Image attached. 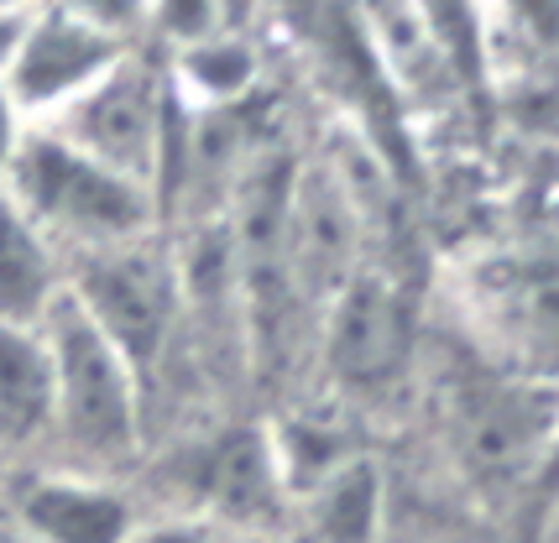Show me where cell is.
<instances>
[{
  "label": "cell",
  "mask_w": 559,
  "mask_h": 543,
  "mask_svg": "<svg viewBox=\"0 0 559 543\" xmlns=\"http://www.w3.org/2000/svg\"><path fill=\"white\" fill-rule=\"evenodd\" d=\"M251 5H257V0H236V11H241V22H246V11H251Z\"/></svg>",
  "instance_id": "4316f807"
},
{
  "label": "cell",
  "mask_w": 559,
  "mask_h": 543,
  "mask_svg": "<svg viewBox=\"0 0 559 543\" xmlns=\"http://www.w3.org/2000/svg\"><path fill=\"white\" fill-rule=\"evenodd\" d=\"M414 350V309L388 272L356 267L324 303V366L345 393H382Z\"/></svg>",
  "instance_id": "52a82bcc"
},
{
  "label": "cell",
  "mask_w": 559,
  "mask_h": 543,
  "mask_svg": "<svg viewBox=\"0 0 559 543\" xmlns=\"http://www.w3.org/2000/svg\"><path fill=\"white\" fill-rule=\"evenodd\" d=\"M534 496H538V507H544V512L559 502V423H555V434H549L544 460H538V470H534Z\"/></svg>",
  "instance_id": "44dd1931"
},
{
  "label": "cell",
  "mask_w": 559,
  "mask_h": 543,
  "mask_svg": "<svg viewBox=\"0 0 559 543\" xmlns=\"http://www.w3.org/2000/svg\"><path fill=\"white\" fill-rule=\"evenodd\" d=\"M429 37L439 43L444 63L461 89H481L491 79V32L481 0H414Z\"/></svg>",
  "instance_id": "9a60e30c"
},
{
  "label": "cell",
  "mask_w": 559,
  "mask_h": 543,
  "mask_svg": "<svg viewBox=\"0 0 559 543\" xmlns=\"http://www.w3.org/2000/svg\"><path fill=\"white\" fill-rule=\"evenodd\" d=\"M126 543H225V528L194 518V512H163V518L136 522Z\"/></svg>",
  "instance_id": "d6986e66"
},
{
  "label": "cell",
  "mask_w": 559,
  "mask_h": 543,
  "mask_svg": "<svg viewBox=\"0 0 559 543\" xmlns=\"http://www.w3.org/2000/svg\"><path fill=\"white\" fill-rule=\"evenodd\" d=\"M225 543H272V539H262V533H225Z\"/></svg>",
  "instance_id": "d4e9b609"
},
{
  "label": "cell",
  "mask_w": 559,
  "mask_h": 543,
  "mask_svg": "<svg viewBox=\"0 0 559 543\" xmlns=\"http://www.w3.org/2000/svg\"><path fill=\"white\" fill-rule=\"evenodd\" d=\"M5 522L26 543H126L142 518L110 475L32 466L11 492Z\"/></svg>",
  "instance_id": "9c48e42d"
},
{
  "label": "cell",
  "mask_w": 559,
  "mask_h": 543,
  "mask_svg": "<svg viewBox=\"0 0 559 543\" xmlns=\"http://www.w3.org/2000/svg\"><path fill=\"white\" fill-rule=\"evenodd\" d=\"M476 303L502 366L559 393V262L491 272Z\"/></svg>",
  "instance_id": "30bf717a"
},
{
  "label": "cell",
  "mask_w": 559,
  "mask_h": 543,
  "mask_svg": "<svg viewBox=\"0 0 559 543\" xmlns=\"http://www.w3.org/2000/svg\"><path fill=\"white\" fill-rule=\"evenodd\" d=\"M37 0H0V16H32Z\"/></svg>",
  "instance_id": "603a6c76"
},
{
  "label": "cell",
  "mask_w": 559,
  "mask_h": 543,
  "mask_svg": "<svg viewBox=\"0 0 559 543\" xmlns=\"http://www.w3.org/2000/svg\"><path fill=\"white\" fill-rule=\"evenodd\" d=\"M69 293V256L0 189V324H43Z\"/></svg>",
  "instance_id": "7c38bea8"
},
{
  "label": "cell",
  "mask_w": 559,
  "mask_h": 543,
  "mask_svg": "<svg viewBox=\"0 0 559 543\" xmlns=\"http://www.w3.org/2000/svg\"><path fill=\"white\" fill-rule=\"evenodd\" d=\"M0 543H26V539L16 533V528H11V522H0Z\"/></svg>",
  "instance_id": "484cf974"
},
{
  "label": "cell",
  "mask_w": 559,
  "mask_h": 543,
  "mask_svg": "<svg viewBox=\"0 0 559 543\" xmlns=\"http://www.w3.org/2000/svg\"><path fill=\"white\" fill-rule=\"evenodd\" d=\"M230 26H246L236 0H142V48L157 58L210 43Z\"/></svg>",
  "instance_id": "2e32d148"
},
{
  "label": "cell",
  "mask_w": 559,
  "mask_h": 543,
  "mask_svg": "<svg viewBox=\"0 0 559 543\" xmlns=\"http://www.w3.org/2000/svg\"><path fill=\"white\" fill-rule=\"evenodd\" d=\"M136 43H126L116 32H99V26L79 22V16H63L52 5H37L22 22V37H16V52L5 63V89L16 95L32 125L52 121L63 105L84 95L95 79H105L116 63Z\"/></svg>",
  "instance_id": "ba28073f"
},
{
  "label": "cell",
  "mask_w": 559,
  "mask_h": 543,
  "mask_svg": "<svg viewBox=\"0 0 559 543\" xmlns=\"http://www.w3.org/2000/svg\"><path fill=\"white\" fill-rule=\"evenodd\" d=\"M43 125L52 136H63L69 147H79L84 157L105 162L110 173L152 189V198H157L173 162L178 125H183V99L173 89L168 63L136 43L110 74L95 79L73 105H63Z\"/></svg>",
  "instance_id": "3957f363"
},
{
  "label": "cell",
  "mask_w": 559,
  "mask_h": 543,
  "mask_svg": "<svg viewBox=\"0 0 559 543\" xmlns=\"http://www.w3.org/2000/svg\"><path fill=\"white\" fill-rule=\"evenodd\" d=\"M189 512L225 533H277L293 512V492L267 423L219 429L189 449Z\"/></svg>",
  "instance_id": "5b68a950"
},
{
  "label": "cell",
  "mask_w": 559,
  "mask_h": 543,
  "mask_svg": "<svg viewBox=\"0 0 559 543\" xmlns=\"http://www.w3.org/2000/svg\"><path fill=\"white\" fill-rule=\"evenodd\" d=\"M69 293L110 335V346L136 366V376L152 382V371L163 366V355L178 340V324H183L178 251H168L157 236H146V241H131L116 251L73 256Z\"/></svg>",
  "instance_id": "277c9868"
},
{
  "label": "cell",
  "mask_w": 559,
  "mask_h": 543,
  "mask_svg": "<svg viewBox=\"0 0 559 543\" xmlns=\"http://www.w3.org/2000/svg\"><path fill=\"white\" fill-rule=\"evenodd\" d=\"M52 449V355L43 324H0V460Z\"/></svg>",
  "instance_id": "8fae6325"
},
{
  "label": "cell",
  "mask_w": 559,
  "mask_h": 543,
  "mask_svg": "<svg viewBox=\"0 0 559 543\" xmlns=\"http://www.w3.org/2000/svg\"><path fill=\"white\" fill-rule=\"evenodd\" d=\"M487 5V32L512 37L528 52H559V0H481Z\"/></svg>",
  "instance_id": "e0dca14e"
},
{
  "label": "cell",
  "mask_w": 559,
  "mask_h": 543,
  "mask_svg": "<svg viewBox=\"0 0 559 543\" xmlns=\"http://www.w3.org/2000/svg\"><path fill=\"white\" fill-rule=\"evenodd\" d=\"M43 335L52 355V449L69 470L116 481V470L131 466L142 449L146 382L110 346V335L73 303V293L52 303Z\"/></svg>",
  "instance_id": "6da1fadb"
},
{
  "label": "cell",
  "mask_w": 559,
  "mask_h": 543,
  "mask_svg": "<svg viewBox=\"0 0 559 543\" xmlns=\"http://www.w3.org/2000/svg\"><path fill=\"white\" fill-rule=\"evenodd\" d=\"M37 5L79 16V22L99 26V32H116L126 43H142V0H37Z\"/></svg>",
  "instance_id": "ac0fdd59"
},
{
  "label": "cell",
  "mask_w": 559,
  "mask_h": 543,
  "mask_svg": "<svg viewBox=\"0 0 559 543\" xmlns=\"http://www.w3.org/2000/svg\"><path fill=\"white\" fill-rule=\"evenodd\" d=\"M22 22H26V16H0V79H5V63H11V52H16Z\"/></svg>",
  "instance_id": "7402d4cb"
},
{
  "label": "cell",
  "mask_w": 559,
  "mask_h": 543,
  "mask_svg": "<svg viewBox=\"0 0 559 543\" xmlns=\"http://www.w3.org/2000/svg\"><path fill=\"white\" fill-rule=\"evenodd\" d=\"M0 189L43 225V236L69 262L157 236V215H163L152 189L110 173L105 162L84 157L63 136H52L48 125H32V136L16 152L11 173L0 178Z\"/></svg>",
  "instance_id": "7a4b0ae2"
},
{
  "label": "cell",
  "mask_w": 559,
  "mask_h": 543,
  "mask_svg": "<svg viewBox=\"0 0 559 543\" xmlns=\"http://www.w3.org/2000/svg\"><path fill=\"white\" fill-rule=\"evenodd\" d=\"M559 423V393L518 371H497L455 397V445L471 475L481 481H528Z\"/></svg>",
  "instance_id": "8992f818"
},
{
  "label": "cell",
  "mask_w": 559,
  "mask_h": 543,
  "mask_svg": "<svg viewBox=\"0 0 559 543\" xmlns=\"http://www.w3.org/2000/svg\"><path fill=\"white\" fill-rule=\"evenodd\" d=\"M168 79L189 110H241L262 84V52L251 48L246 26H230L210 43L168 52Z\"/></svg>",
  "instance_id": "4fadbf2b"
},
{
  "label": "cell",
  "mask_w": 559,
  "mask_h": 543,
  "mask_svg": "<svg viewBox=\"0 0 559 543\" xmlns=\"http://www.w3.org/2000/svg\"><path fill=\"white\" fill-rule=\"evenodd\" d=\"M314 543H377L382 533V475L366 455H350L293 502Z\"/></svg>",
  "instance_id": "5bb4252c"
},
{
  "label": "cell",
  "mask_w": 559,
  "mask_h": 543,
  "mask_svg": "<svg viewBox=\"0 0 559 543\" xmlns=\"http://www.w3.org/2000/svg\"><path fill=\"white\" fill-rule=\"evenodd\" d=\"M544 539H549V543H559V502H555V507H549V512H544Z\"/></svg>",
  "instance_id": "cb8c5ba5"
},
{
  "label": "cell",
  "mask_w": 559,
  "mask_h": 543,
  "mask_svg": "<svg viewBox=\"0 0 559 543\" xmlns=\"http://www.w3.org/2000/svg\"><path fill=\"white\" fill-rule=\"evenodd\" d=\"M26 136H32V116L16 105V95H11L5 79H0V178L11 173V162H16V152L26 147Z\"/></svg>",
  "instance_id": "ffe728a7"
}]
</instances>
